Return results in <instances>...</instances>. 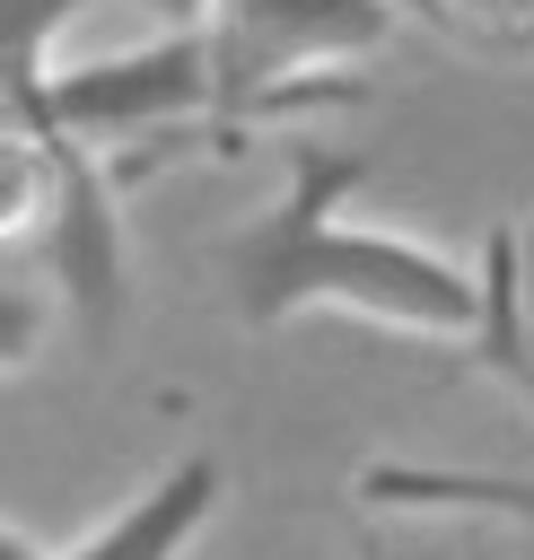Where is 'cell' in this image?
<instances>
[{
	"instance_id": "obj_1",
	"label": "cell",
	"mask_w": 534,
	"mask_h": 560,
	"mask_svg": "<svg viewBox=\"0 0 534 560\" xmlns=\"http://www.w3.org/2000/svg\"><path fill=\"white\" fill-rule=\"evenodd\" d=\"M368 175H376L368 149L289 140L280 149V192L210 245V262H201L210 289L228 298V315L245 332H280L298 315H350V324L481 350L490 306H499L490 262L473 271V262H455L420 236L350 219V192Z\"/></svg>"
},
{
	"instance_id": "obj_2",
	"label": "cell",
	"mask_w": 534,
	"mask_h": 560,
	"mask_svg": "<svg viewBox=\"0 0 534 560\" xmlns=\"http://www.w3.org/2000/svg\"><path fill=\"white\" fill-rule=\"evenodd\" d=\"M9 114L79 140V149L114 175V192L149 184V175L175 166V158H236V149H245V140L219 122V79H210L201 18L158 26L149 44L96 52V61L9 52Z\"/></svg>"
},
{
	"instance_id": "obj_3",
	"label": "cell",
	"mask_w": 534,
	"mask_h": 560,
	"mask_svg": "<svg viewBox=\"0 0 534 560\" xmlns=\"http://www.w3.org/2000/svg\"><path fill=\"white\" fill-rule=\"evenodd\" d=\"M411 18L455 44L446 0H201L219 122L245 140L263 114L359 96V88H341V70H359L368 52H385Z\"/></svg>"
},
{
	"instance_id": "obj_4",
	"label": "cell",
	"mask_w": 534,
	"mask_h": 560,
	"mask_svg": "<svg viewBox=\"0 0 534 560\" xmlns=\"http://www.w3.org/2000/svg\"><path fill=\"white\" fill-rule=\"evenodd\" d=\"M490 332H481V359L534 394V324L516 315V289H508V262L490 245ZM359 499L368 508H403V516H508L534 534V472H464V464H368L359 472Z\"/></svg>"
},
{
	"instance_id": "obj_5",
	"label": "cell",
	"mask_w": 534,
	"mask_h": 560,
	"mask_svg": "<svg viewBox=\"0 0 534 560\" xmlns=\"http://www.w3.org/2000/svg\"><path fill=\"white\" fill-rule=\"evenodd\" d=\"M219 499H228V464L219 455H175L149 490H131L114 516H96L70 542H44L26 516H9V560H184L210 534Z\"/></svg>"
},
{
	"instance_id": "obj_6",
	"label": "cell",
	"mask_w": 534,
	"mask_h": 560,
	"mask_svg": "<svg viewBox=\"0 0 534 560\" xmlns=\"http://www.w3.org/2000/svg\"><path fill=\"white\" fill-rule=\"evenodd\" d=\"M96 9H149L158 26L201 18V0H9V52H61V35Z\"/></svg>"
},
{
	"instance_id": "obj_7",
	"label": "cell",
	"mask_w": 534,
	"mask_h": 560,
	"mask_svg": "<svg viewBox=\"0 0 534 560\" xmlns=\"http://www.w3.org/2000/svg\"><path fill=\"white\" fill-rule=\"evenodd\" d=\"M455 44L481 61H534V0H446Z\"/></svg>"
},
{
	"instance_id": "obj_8",
	"label": "cell",
	"mask_w": 534,
	"mask_h": 560,
	"mask_svg": "<svg viewBox=\"0 0 534 560\" xmlns=\"http://www.w3.org/2000/svg\"><path fill=\"white\" fill-rule=\"evenodd\" d=\"M359 560H516V551H499V542H481V534H368V551Z\"/></svg>"
},
{
	"instance_id": "obj_9",
	"label": "cell",
	"mask_w": 534,
	"mask_h": 560,
	"mask_svg": "<svg viewBox=\"0 0 534 560\" xmlns=\"http://www.w3.org/2000/svg\"><path fill=\"white\" fill-rule=\"evenodd\" d=\"M490 245H499V262H508V289H516V315L534 324V219H516V228H499Z\"/></svg>"
}]
</instances>
